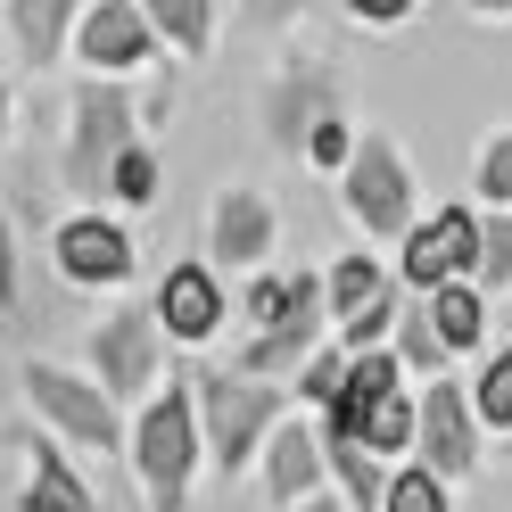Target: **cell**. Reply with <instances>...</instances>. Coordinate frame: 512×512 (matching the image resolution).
Masks as SVG:
<instances>
[{"mask_svg":"<svg viewBox=\"0 0 512 512\" xmlns=\"http://www.w3.org/2000/svg\"><path fill=\"white\" fill-rule=\"evenodd\" d=\"M190 471H199V405H190V380H166L133 430V479H141L149 512H182Z\"/></svg>","mask_w":512,"mask_h":512,"instance_id":"cell-1","label":"cell"},{"mask_svg":"<svg viewBox=\"0 0 512 512\" xmlns=\"http://www.w3.org/2000/svg\"><path fill=\"white\" fill-rule=\"evenodd\" d=\"M157 314H141V306H124V314H108L100 331H91V364H100V389L108 397H141L149 380H157Z\"/></svg>","mask_w":512,"mask_h":512,"instance_id":"cell-8","label":"cell"},{"mask_svg":"<svg viewBox=\"0 0 512 512\" xmlns=\"http://www.w3.org/2000/svg\"><path fill=\"white\" fill-rule=\"evenodd\" d=\"M364 25H397V17H413V0H347Z\"/></svg>","mask_w":512,"mask_h":512,"instance_id":"cell-35","label":"cell"},{"mask_svg":"<svg viewBox=\"0 0 512 512\" xmlns=\"http://www.w3.org/2000/svg\"><path fill=\"white\" fill-rule=\"evenodd\" d=\"M0 141H9V83H0Z\"/></svg>","mask_w":512,"mask_h":512,"instance_id":"cell-39","label":"cell"},{"mask_svg":"<svg viewBox=\"0 0 512 512\" xmlns=\"http://www.w3.org/2000/svg\"><path fill=\"white\" fill-rule=\"evenodd\" d=\"M25 397H34V413L50 430H67L75 446H116L124 422H116V397L100 389V380H75L58 364H25Z\"/></svg>","mask_w":512,"mask_h":512,"instance_id":"cell-5","label":"cell"},{"mask_svg":"<svg viewBox=\"0 0 512 512\" xmlns=\"http://www.w3.org/2000/svg\"><path fill=\"white\" fill-rule=\"evenodd\" d=\"M471 256H479V215L471 207H438L405 232V290H446V281H471Z\"/></svg>","mask_w":512,"mask_h":512,"instance_id":"cell-7","label":"cell"},{"mask_svg":"<svg viewBox=\"0 0 512 512\" xmlns=\"http://www.w3.org/2000/svg\"><path fill=\"white\" fill-rule=\"evenodd\" d=\"M413 455L430 479H471L479 471V430H471V397L455 380H430L413 405Z\"/></svg>","mask_w":512,"mask_h":512,"instance_id":"cell-6","label":"cell"},{"mask_svg":"<svg viewBox=\"0 0 512 512\" xmlns=\"http://www.w3.org/2000/svg\"><path fill=\"white\" fill-rule=\"evenodd\" d=\"M356 446H364V455H380V463H389V455H405V446H413V405H405V380H397V389H389V397H380V405L364 413Z\"/></svg>","mask_w":512,"mask_h":512,"instance_id":"cell-23","label":"cell"},{"mask_svg":"<svg viewBox=\"0 0 512 512\" xmlns=\"http://www.w3.org/2000/svg\"><path fill=\"white\" fill-rule=\"evenodd\" d=\"M339 199H347V215H356L372 240H405L413 232V166L389 141H356V149H347Z\"/></svg>","mask_w":512,"mask_h":512,"instance_id":"cell-3","label":"cell"},{"mask_svg":"<svg viewBox=\"0 0 512 512\" xmlns=\"http://www.w3.org/2000/svg\"><path fill=\"white\" fill-rule=\"evenodd\" d=\"M141 17H149V34H166L190 58L215 50V9H207V0H141Z\"/></svg>","mask_w":512,"mask_h":512,"instance_id":"cell-21","label":"cell"},{"mask_svg":"<svg viewBox=\"0 0 512 512\" xmlns=\"http://www.w3.org/2000/svg\"><path fill=\"white\" fill-rule=\"evenodd\" d=\"M290 512H347L339 496H306V504H290Z\"/></svg>","mask_w":512,"mask_h":512,"instance_id":"cell-37","label":"cell"},{"mask_svg":"<svg viewBox=\"0 0 512 512\" xmlns=\"http://www.w3.org/2000/svg\"><path fill=\"white\" fill-rule=\"evenodd\" d=\"M380 512H446V479L405 463V471H389V488H380Z\"/></svg>","mask_w":512,"mask_h":512,"instance_id":"cell-27","label":"cell"},{"mask_svg":"<svg viewBox=\"0 0 512 512\" xmlns=\"http://www.w3.org/2000/svg\"><path fill=\"white\" fill-rule=\"evenodd\" d=\"M323 323H331V314H323V281H314V290H306L290 314H281V323H265V331H256V339L240 347V372H248V380L298 372V364L314 356V347H323Z\"/></svg>","mask_w":512,"mask_h":512,"instance_id":"cell-10","label":"cell"},{"mask_svg":"<svg viewBox=\"0 0 512 512\" xmlns=\"http://www.w3.org/2000/svg\"><path fill=\"white\" fill-rule=\"evenodd\" d=\"M323 116H339V83L323 67H290V75H273V100H265V124H273V141L281 149H306V133Z\"/></svg>","mask_w":512,"mask_h":512,"instance_id":"cell-13","label":"cell"},{"mask_svg":"<svg viewBox=\"0 0 512 512\" xmlns=\"http://www.w3.org/2000/svg\"><path fill=\"white\" fill-rule=\"evenodd\" d=\"M306 290H314V273H256V281H248V314H256V331L281 323V314H290Z\"/></svg>","mask_w":512,"mask_h":512,"instance_id":"cell-28","label":"cell"},{"mask_svg":"<svg viewBox=\"0 0 512 512\" xmlns=\"http://www.w3.org/2000/svg\"><path fill=\"white\" fill-rule=\"evenodd\" d=\"M25 463H34V479H25V496H17V512H100L91 504V488L75 479V463L58 455V446L34 430L25 438Z\"/></svg>","mask_w":512,"mask_h":512,"instance_id":"cell-17","label":"cell"},{"mask_svg":"<svg viewBox=\"0 0 512 512\" xmlns=\"http://www.w3.org/2000/svg\"><path fill=\"white\" fill-rule=\"evenodd\" d=\"M323 471L339 479V504H356V512H380V488H389V471H380V455H364L356 438H331L323 430Z\"/></svg>","mask_w":512,"mask_h":512,"instance_id":"cell-19","label":"cell"},{"mask_svg":"<svg viewBox=\"0 0 512 512\" xmlns=\"http://www.w3.org/2000/svg\"><path fill=\"white\" fill-rule=\"evenodd\" d=\"M17 298V240H9V207H0V306Z\"/></svg>","mask_w":512,"mask_h":512,"instance_id":"cell-34","label":"cell"},{"mask_svg":"<svg viewBox=\"0 0 512 512\" xmlns=\"http://www.w3.org/2000/svg\"><path fill=\"white\" fill-rule=\"evenodd\" d=\"M397 364H413V372H438V364H446V347H438V331H430L422 306L397 314Z\"/></svg>","mask_w":512,"mask_h":512,"instance_id":"cell-30","label":"cell"},{"mask_svg":"<svg viewBox=\"0 0 512 512\" xmlns=\"http://www.w3.org/2000/svg\"><path fill=\"white\" fill-rule=\"evenodd\" d=\"M339 380H347V347H331V356L314 347V356L298 364V389H306L314 405H331V389H339Z\"/></svg>","mask_w":512,"mask_h":512,"instance_id":"cell-32","label":"cell"},{"mask_svg":"<svg viewBox=\"0 0 512 512\" xmlns=\"http://www.w3.org/2000/svg\"><path fill=\"white\" fill-rule=\"evenodd\" d=\"M471 290H512V215H479V256Z\"/></svg>","mask_w":512,"mask_h":512,"instance_id":"cell-24","label":"cell"},{"mask_svg":"<svg viewBox=\"0 0 512 512\" xmlns=\"http://www.w3.org/2000/svg\"><path fill=\"white\" fill-rule=\"evenodd\" d=\"M471 9H479V17H512V0H471Z\"/></svg>","mask_w":512,"mask_h":512,"instance_id":"cell-38","label":"cell"},{"mask_svg":"<svg viewBox=\"0 0 512 512\" xmlns=\"http://www.w3.org/2000/svg\"><path fill=\"white\" fill-rule=\"evenodd\" d=\"M347 149H356V133H347V116H323V124L306 133V157H314L323 174H339V166H347Z\"/></svg>","mask_w":512,"mask_h":512,"instance_id":"cell-31","label":"cell"},{"mask_svg":"<svg viewBox=\"0 0 512 512\" xmlns=\"http://www.w3.org/2000/svg\"><path fill=\"white\" fill-rule=\"evenodd\" d=\"M58 273L67 281H83V290H108V281H124L133 273V232L124 223H108V215H75V223H58Z\"/></svg>","mask_w":512,"mask_h":512,"instance_id":"cell-9","label":"cell"},{"mask_svg":"<svg viewBox=\"0 0 512 512\" xmlns=\"http://www.w3.org/2000/svg\"><path fill=\"white\" fill-rule=\"evenodd\" d=\"M397 380H405V372H397L389 347H364V356H347V380H339L331 405H323V430H331V438H356V430H364V413L389 397Z\"/></svg>","mask_w":512,"mask_h":512,"instance_id":"cell-16","label":"cell"},{"mask_svg":"<svg viewBox=\"0 0 512 512\" xmlns=\"http://www.w3.org/2000/svg\"><path fill=\"white\" fill-rule=\"evenodd\" d=\"M471 422H488V430H512V347L479 364V389H471Z\"/></svg>","mask_w":512,"mask_h":512,"instance_id":"cell-25","label":"cell"},{"mask_svg":"<svg viewBox=\"0 0 512 512\" xmlns=\"http://www.w3.org/2000/svg\"><path fill=\"white\" fill-rule=\"evenodd\" d=\"M108 199H124V207H149V199H157V157H149L141 141L108 166Z\"/></svg>","mask_w":512,"mask_h":512,"instance_id":"cell-29","label":"cell"},{"mask_svg":"<svg viewBox=\"0 0 512 512\" xmlns=\"http://www.w3.org/2000/svg\"><path fill=\"white\" fill-rule=\"evenodd\" d=\"M133 149V100L116 83H83L75 91V141H67V182L83 199H108V166Z\"/></svg>","mask_w":512,"mask_h":512,"instance_id":"cell-4","label":"cell"},{"mask_svg":"<svg viewBox=\"0 0 512 512\" xmlns=\"http://www.w3.org/2000/svg\"><path fill=\"white\" fill-rule=\"evenodd\" d=\"M67 17H75V0H9L17 50L34 58V67H50V58H58V42H67Z\"/></svg>","mask_w":512,"mask_h":512,"instance_id":"cell-20","label":"cell"},{"mask_svg":"<svg viewBox=\"0 0 512 512\" xmlns=\"http://www.w3.org/2000/svg\"><path fill=\"white\" fill-rule=\"evenodd\" d=\"M314 488H323V438L281 413V422L265 430V496L273 504H306Z\"/></svg>","mask_w":512,"mask_h":512,"instance_id":"cell-15","label":"cell"},{"mask_svg":"<svg viewBox=\"0 0 512 512\" xmlns=\"http://www.w3.org/2000/svg\"><path fill=\"white\" fill-rule=\"evenodd\" d=\"M479 199L512 207V133H496V141H488V157H479Z\"/></svg>","mask_w":512,"mask_h":512,"instance_id":"cell-33","label":"cell"},{"mask_svg":"<svg viewBox=\"0 0 512 512\" xmlns=\"http://www.w3.org/2000/svg\"><path fill=\"white\" fill-rule=\"evenodd\" d=\"M157 331H166V339H190V347H199V339H215V323H223V281L207 273V265H174L166 281H157Z\"/></svg>","mask_w":512,"mask_h":512,"instance_id":"cell-12","label":"cell"},{"mask_svg":"<svg viewBox=\"0 0 512 512\" xmlns=\"http://www.w3.org/2000/svg\"><path fill=\"white\" fill-rule=\"evenodd\" d=\"M75 50L91 58V67H149L157 34H149L141 0H100V9H91V17L75 25Z\"/></svg>","mask_w":512,"mask_h":512,"instance_id":"cell-14","label":"cell"},{"mask_svg":"<svg viewBox=\"0 0 512 512\" xmlns=\"http://www.w3.org/2000/svg\"><path fill=\"white\" fill-rule=\"evenodd\" d=\"M298 9H306V0H248V17H256V25H290Z\"/></svg>","mask_w":512,"mask_h":512,"instance_id":"cell-36","label":"cell"},{"mask_svg":"<svg viewBox=\"0 0 512 512\" xmlns=\"http://www.w3.org/2000/svg\"><path fill=\"white\" fill-rule=\"evenodd\" d=\"M397 314H405V298H397V290H380L372 306H356V314L339 323V347H347V356H364V347H380V339L397 331Z\"/></svg>","mask_w":512,"mask_h":512,"instance_id":"cell-26","label":"cell"},{"mask_svg":"<svg viewBox=\"0 0 512 512\" xmlns=\"http://www.w3.org/2000/svg\"><path fill=\"white\" fill-rule=\"evenodd\" d=\"M380 290H389V273H380L372 256H339V265L323 273V314H339V323H347V314L372 306Z\"/></svg>","mask_w":512,"mask_h":512,"instance_id":"cell-22","label":"cell"},{"mask_svg":"<svg viewBox=\"0 0 512 512\" xmlns=\"http://www.w3.org/2000/svg\"><path fill=\"white\" fill-rule=\"evenodd\" d=\"M273 199H256V190H223L215 215H207V256L215 265H265L273 256Z\"/></svg>","mask_w":512,"mask_h":512,"instance_id":"cell-11","label":"cell"},{"mask_svg":"<svg viewBox=\"0 0 512 512\" xmlns=\"http://www.w3.org/2000/svg\"><path fill=\"white\" fill-rule=\"evenodd\" d=\"M190 405H199V446L215 455V471H240L256 446H265V430L281 422V389L273 380H248V372H199L190 380Z\"/></svg>","mask_w":512,"mask_h":512,"instance_id":"cell-2","label":"cell"},{"mask_svg":"<svg viewBox=\"0 0 512 512\" xmlns=\"http://www.w3.org/2000/svg\"><path fill=\"white\" fill-rule=\"evenodd\" d=\"M430 331H438V347L446 356H463V347H479L488 339V298L471 290V281H446V290H430Z\"/></svg>","mask_w":512,"mask_h":512,"instance_id":"cell-18","label":"cell"}]
</instances>
